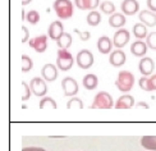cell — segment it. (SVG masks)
I'll return each instance as SVG.
<instances>
[{
    "instance_id": "32",
    "label": "cell",
    "mask_w": 156,
    "mask_h": 151,
    "mask_svg": "<svg viewBox=\"0 0 156 151\" xmlns=\"http://www.w3.org/2000/svg\"><path fill=\"white\" fill-rule=\"evenodd\" d=\"M74 32H76L78 36H80V38H81L82 41H88V40H90V37H91V34H90V32H87V31L82 32V31H80V30L74 28Z\"/></svg>"
},
{
    "instance_id": "16",
    "label": "cell",
    "mask_w": 156,
    "mask_h": 151,
    "mask_svg": "<svg viewBox=\"0 0 156 151\" xmlns=\"http://www.w3.org/2000/svg\"><path fill=\"white\" fill-rule=\"evenodd\" d=\"M114 106L116 109H131L134 106V97L131 95H122Z\"/></svg>"
},
{
    "instance_id": "21",
    "label": "cell",
    "mask_w": 156,
    "mask_h": 151,
    "mask_svg": "<svg viewBox=\"0 0 156 151\" xmlns=\"http://www.w3.org/2000/svg\"><path fill=\"white\" fill-rule=\"evenodd\" d=\"M141 145L148 151H156V136H144L141 138Z\"/></svg>"
},
{
    "instance_id": "23",
    "label": "cell",
    "mask_w": 156,
    "mask_h": 151,
    "mask_svg": "<svg viewBox=\"0 0 156 151\" xmlns=\"http://www.w3.org/2000/svg\"><path fill=\"white\" fill-rule=\"evenodd\" d=\"M133 35L136 38H146L147 37V28L144 23H136L133 26Z\"/></svg>"
},
{
    "instance_id": "3",
    "label": "cell",
    "mask_w": 156,
    "mask_h": 151,
    "mask_svg": "<svg viewBox=\"0 0 156 151\" xmlns=\"http://www.w3.org/2000/svg\"><path fill=\"white\" fill-rule=\"evenodd\" d=\"M113 106H114L113 97L106 91H101V92L97 94L94 99V104L91 105L92 109H112Z\"/></svg>"
},
{
    "instance_id": "24",
    "label": "cell",
    "mask_w": 156,
    "mask_h": 151,
    "mask_svg": "<svg viewBox=\"0 0 156 151\" xmlns=\"http://www.w3.org/2000/svg\"><path fill=\"white\" fill-rule=\"evenodd\" d=\"M87 23L90 26H92V27H95V26H97L100 22H101V14L99 12H96V10H92V12H90V14L87 16Z\"/></svg>"
},
{
    "instance_id": "36",
    "label": "cell",
    "mask_w": 156,
    "mask_h": 151,
    "mask_svg": "<svg viewBox=\"0 0 156 151\" xmlns=\"http://www.w3.org/2000/svg\"><path fill=\"white\" fill-rule=\"evenodd\" d=\"M147 82H148V78L147 77H142V78H140V81H138L140 87L144 90V91H148L147 90Z\"/></svg>"
},
{
    "instance_id": "38",
    "label": "cell",
    "mask_w": 156,
    "mask_h": 151,
    "mask_svg": "<svg viewBox=\"0 0 156 151\" xmlns=\"http://www.w3.org/2000/svg\"><path fill=\"white\" fill-rule=\"evenodd\" d=\"M22 32H23V38H22V42L28 41V38H30V32H28V30H27V27H26V26H23V27H22Z\"/></svg>"
},
{
    "instance_id": "22",
    "label": "cell",
    "mask_w": 156,
    "mask_h": 151,
    "mask_svg": "<svg viewBox=\"0 0 156 151\" xmlns=\"http://www.w3.org/2000/svg\"><path fill=\"white\" fill-rule=\"evenodd\" d=\"M56 44H58V46H59V49H63V50L69 49L70 45H72V35L64 32L63 36L56 41Z\"/></svg>"
},
{
    "instance_id": "18",
    "label": "cell",
    "mask_w": 156,
    "mask_h": 151,
    "mask_svg": "<svg viewBox=\"0 0 156 151\" xmlns=\"http://www.w3.org/2000/svg\"><path fill=\"white\" fill-rule=\"evenodd\" d=\"M131 52L134 56H145L146 52H147V44L141 41V40H137L136 42L132 44Z\"/></svg>"
},
{
    "instance_id": "2",
    "label": "cell",
    "mask_w": 156,
    "mask_h": 151,
    "mask_svg": "<svg viewBox=\"0 0 156 151\" xmlns=\"http://www.w3.org/2000/svg\"><path fill=\"white\" fill-rule=\"evenodd\" d=\"M53 6L56 16L62 19H69L73 16V3L70 0H55Z\"/></svg>"
},
{
    "instance_id": "37",
    "label": "cell",
    "mask_w": 156,
    "mask_h": 151,
    "mask_svg": "<svg viewBox=\"0 0 156 151\" xmlns=\"http://www.w3.org/2000/svg\"><path fill=\"white\" fill-rule=\"evenodd\" d=\"M147 8L148 10L156 13V0H147Z\"/></svg>"
},
{
    "instance_id": "28",
    "label": "cell",
    "mask_w": 156,
    "mask_h": 151,
    "mask_svg": "<svg viewBox=\"0 0 156 151\" xmlns=\"http://www.w3.org/2000/svg\"><path fill=\"white\" fill-rule=\"evenodd\" d=\"M67 108H68L69 110H73V109H83V102H82L81 99H78V97H73V99L68 100Z\"/></svg>"
},
{
    "instance_id": "29",
    "label": "cell",
    "mask_w": 156,
    "mask_h": 151,
    "mask_svg": "<svg viewBox=\"0 0 156 151\" xmlns=\"http://www.w3.org/2000/svg\"><path fill=\"white\" fill-rule=\"evenodd\" d=\"M26 19H27V22H30L31 24H36L40 22V13L37 10H30L27 13V16H26Z\"/></svg>"
},
{
    "instance_id": "30",
    "label": "cell",
    "mask_w": 156,
    "mask_h": 151,
    "mask_svg": "<svg viewBox=\"0 0 156 151\" xmlns=\"http://www.w3.org/2000/svg\"><path fill=\"white\" fill-rule=\"evenodd\" d=\"M146 44L151 50H156V32H151L146 37Z\"/></svg>"
},
{
    "instance_id": "39",
    "label": "cell",
    "mask_w": 156,
    "mask_h": 151,
    "mask_svg": "<svg viewBox=\"0 0 156 151\" xmlns=\"http://www.w3.org/2000/svg\"><path fill=\"white\" fill-rule=\"evenodd\" d=\"M22 151H46V150L41 147H24Z\"/></svg>"
},
{
    "instance_id": "7",
    "label": "cell",
    "mask_w": 156,
    "mask_h": 151,
    "mask_svg": "<svg viewBox=\"0 0 156 151\" xmlns=\"http://www.w3.org/2000/svg\"><path fill=\"white\" fill-rule=\"evenodd\" d=\"M30 87H31V91L34 92V95L36 96H45L48 92V86H46V82L42 78H38V77H35L34 80L31 81L30 83Z\"/></svg>"
},
{
    "instance_id": "26",
    "label": "cell",
    "mask_w": 156,
    "mask_h": 151,
    "mask_svg": "<svg viewBox=\"0 0 156 151\" xmlns=\"http://www.w3.org/2000/svg\"><path fill=\"white\" fill-rule=\"evenodd\" d=\"M100 9L102 13H105V14H114L115 13V5L112 3V2H109V0H105V2H102L100 4Z\"/></svg>"
},
{
    "instance_id": "14",
    "label": "cell",
    "mask_w": 156,
    "mask_h": 151,
    "mask_svg": "<svg viewBox=\"0 0 156 151\" xmlns=\"http://www.w3.org/2000/svg\"><path fill=\"white\" fill-rule=\"evenodd\" d=\"M138 18L145 26H148V27H155L156 26V13L151 10H141Z\"/></svg>"
},
{
    "instance_id": "34",
    "label": "cell",
    "mask_w": 156,
    "mask_h": 151,
    "mask_svg": "<svg viewBox=\"0 0 156 151\" xmlns=\"http://www.w3.org/2000/svg\"><path fill=\"white\" fill-rule=\"evenodd\" d=\"M100 4V0H87V9L88 10H95Z\"/></svg>"
},
{
    "instance_id": "13",
    "label": "cell",
    "mask_w": 156,
    "mask_h": 151,
    "mask_svg": "<svg viewBox=\"0 0 156 151\" xmlns=\"http://www.w3.org/2000/svg\"><path fill=\"white\" fill-rule=\"evenodd\" d=\"M122 12L124 13L126 16H133L138 12L140 9V4L137 0H124L122 3Z\"/></svg>"
},
{
    "instance_id": "17",
    "label": "cell",
    "mask_w": 156,
    "mask_h": 151,
    "mask_svg": "<svg viewBox=\"0 0 156 151\" xmlns=\"http://www.w3.org/2000/svg\"><path fill=\"white\" fill-rule=\"evenodd\" d=\"M112 48H113V41L108 36H101L97 40V50L101 54H109L112 51Z\"/></svg>"
},
{
    "instance_id": "31",
    "label": "cell",
    "mask_w": 156,
    "mask_h": 151,
    "mask_svg": "<svg viewBox=\"0 0 156 151\" xmlns=\"http://www.w3.org/2000/svg\"><path fill=\"white\" fill-rule=\"evenodd\" d=\"M22 87H23V95H22V100L26 101L30 99L31 96V87H28V84L26 82H22Z\"/></svg>"
},
{
    "instance_id": "35",
    "label": "cell",
    "mask_w": 156,
    "mask_h": 151,
    "mask_svg": "<svg viewBox=\"0 0 156 151\" xmlns=\"http://www.w3.org/2000/svg\"><path fill=\"white\" fill-rule=\"evenodd\" d=\"M74 4L78 9L86 10L87 9V0H74Z\"/></svg>"
},
{
    "instance_id": "5",
    "label": "cell",
    "mask_w": 156,
    "mask_h": 151,
    "mask_svg": "<svg viewBox=\"0 0 156 151\" xmlns=\"http://www.w3.org/2000/svg\"><path fill=\"white\" fill-rule=\"evenodd\" d=\"M77 64L81 69H88L94 64V55L90 50L83 49L77 54Z\"/></svg>"
},
{
    "instance_id": "19",
    "label": "cell",
    "mask_w": 156,
    "mask_h": 151,
    "mask_svg": "<svg viewBox=\"0 0 156 151\" xmlns=\"http://www.w3.org/2000/svg\"><path fill=\"white\" fill-rule=\"evenodd\" d=\"M109 24L113 28H122L126 24V17L122 13H114L109 18Z\"/></svg>"
},
{
    "instance_id": "25",
    "label": "cell",
    "mask_w": 156,
    "mask_h": 151,
    "mask_svg": "<svg viewBox=\"0 0 156 151\" xmlns=\"http://www.w3.org/2000/svg\"><path fill=\"white\" fill-rule=\"evenodd\" d=\"M40 109H58V105L54 101L53 97H42V100L40 101Z\"/></svg>"
},
{
    "instance_id": "6",
    "label": "cell",
    "mask_w": 156,
    "mask_h": 151,
    "mask_svg": "<svg viewBox=\"0 0 156 151\" xmlns=\"http://www.w3.org/2000/svg\"><path fill=\"white\" fill-rule=\"evenodd\" d=\"M129 38H131V35L129 32L126 30V28H120L114 34V37H113V45L116 48V49H122L124 48L126 45L128 44Z\"/></svg>"
},
{
    "instance_id": "10",
    "label": "cell",
    "mask_w": 156,
    "mask_h": 151,
    "mask_svg": "<svg viewBox=\"0 0 156 151\" xmlns=\"http://www.w3.org/2000/svg\"><path fill=\"white\" fill-rule=\"evenodd\" d=\"M48 34H49V37L51 38V40L58 41V40H59V38L63 36V34H64L63 23H62L60 21H54L53 23L49 26Z\"/></svg>"
},
{
    "instance_id": "41",
    "label": "cell",
    "mask_w": 156,
    "mask_h": 151,
    "mask_svg": "<svg viewBox=\"0 0 156 151\" xmlns=\"http://www.w3.org/2000/svg\"><path fill=\"white\" fill-rule=\"evenodd\" d=\"M31 2H32V0H22V5L26 6V5H28Z\"/></svg>"
},
{
    "instance_id": "40",
    "label": "cell",
    "mask_w": 156,
    "mask_h": 151,
    "mask_svg": "<svg viewBox=\"0 0 156 151\" xmlns=\"http://www.w3.org/2000/svg\"><path fill=\"white\" fill-rule=\"evenodd\" d=\"M137 108H145V109H148V104H146V102H144V101H140V102L137 104Z\"/></svg>"
},
{
    "instance_id": "20",
    "label": "cell",
    "mask_w": 156,
    "mask_h": 151,
    "mask_svg": "<svg viewBox=\"0 0 156 151\" xmlns=\"http://www.w3.org/2000/svg\"><path fill=\"white\" fill-rule=\"evenodd\" d=\"M83 86L86 90L91 91V90H95L99 84V78H97L95 74H86L83 77Z\"/></svg>"
},
{
    "instance_id": "27",
    "label": "cell",
    "mask_w": 156,
    "mask_h": 151,
    "mask_svg": "<svg viewBox=\"0 0 156 151\" xmlns=\"http://www.w3.org/2000/svg\"><path fill=\"white\" fill-rule=\"evenodd\" d=\"M34 67V63H32L31 58L28 55H22V72L23 73H28V72Z\"/></svg>"
},
{
    "instance_id": "15",
    "label": "cell",
    "mask_w": 156,
    "mask_h": 151,
    "mask_svg": "<svg viewBox=\"0 0 156 151\" xmlns=\"http://www.w3.org/2000/svg\"><path fill=\"white\" fill-rule=\"evenodd\" d=\"M126 54L124 51L120 50V49H116L115 51H113L112 54H110L109 56V62L112 65H114V67H122L123 64L126 63Z\"/></svg>"
},
{
    "instance_id": "8",
    "label": "cell",
    "mask_w": 156,
    "mask_h": 151,
    "mask_svg": "<svg viewBox=\"0 0 156 151\" xmlns=\"http://www.w3.org/2000/svg\"><path fill=\"white\" fill-rule=\"evenodd\" d=\"M62 87L64 90V95L66 96H74L78 92V83L72 77H66L62 81Z\"/></svg>"
},
{
    "instance_id": "9",
    "label": "cell",
    "mask_w": 156,
    "mask_h": 151,
    "mask_svg": "<svg viewBox=\"0 0 156 151\" xmlns=\"http://www.w3.org/2000/svg\"><path fill=\"white\" fill-rule=\"evenodd\" d=\"M30 46L34 49L36 52H44L48 49V36L41 35L38 37H35L30 40Z\"/></svg>"
},
{
    "instance_id": "12",
    "label": "cell",
    "mask_w": 156,
    "mask_h": 151,
    "mask_svg": "<svg viewBox=\"0 0 156 151\" xmlns=\"http://www.w3.org/2000/svg\"><path fill=\"white\" fill-rule=\"evenodd\" d=\"M138 68H140V72L145 77L146 76H150V74H152V72L155 69V63H154V60H152L151 58L145 56V58H142L141 60H140Z\"/></svg>"
},
{
    "instance_id": "33",
    "label": "cell",
    "mask_w": 156,
    "mask_h": 151,
    "mask_svg": "<svg viewBox=\"0 0 156 151\" xmlns=\"http://www.w3.org/2000/svg\"><path fill=\"white\" fill-rule=\"evenodd\" d=\"M147 90H148V91H155V90H156V74L152 76L151 78H148Z\"/></svg>"
},
{
    "instance_id": "11",
    "label": "cell",
    "mask_w": 156,
    "mask_h": 151,
    "mask_svg": "<svg viewBox=\"0 0 156 151\" xmlns=\"http://www.w3.org/2000/svg\"><path fill=\"white\" fill-rule=\"evenodd\" d=\"M58 67H55L54 64H45L42 69H41V74H42V78L46 80L48 82H53L56 80L58 77Z\"/></svg>"
},
{
    "instance_id": "4",
    "label": "cell",
    "mask_w": 156,
    "mask_h": 151,
    "mask_svg": "<svg viewBox=\"0 0 156 151\" xmlns=\"http://www.w3.org/2000/svg\"><path fill=\"white\" fill-rule=\"evenodd\" d=\"M73 64H74V59L68 50H63V49L58 50V59H56L58 68L60 70H69L73 67Z\"/></svg>"
},
{
    "instance_id": "1",
    "label": "cell",
    "mask_w": 156,
    "mask_h": 151,
    "mask_svg": "<svg viewBox=\"0 0 156 151\" xmlns=\"http://www.w3.org/2000/svg\"><path fill=\"white\" fill-rule=\"evenodd\" d=\"M134 84V76L128 70H120L115 81V86L122 92H128Z\"/></svg>"
}]
</instances>
